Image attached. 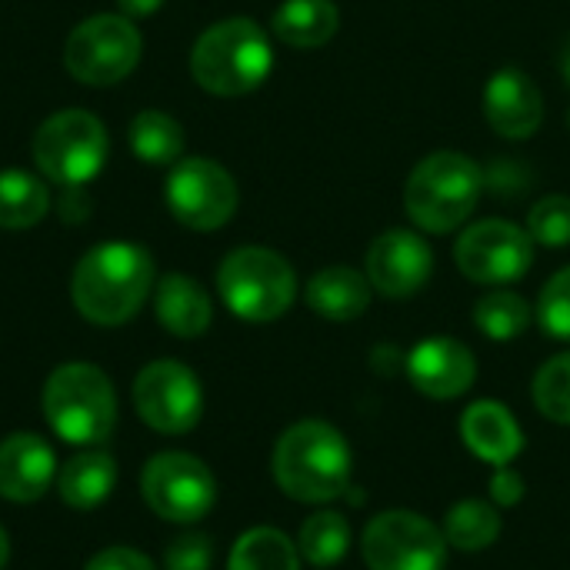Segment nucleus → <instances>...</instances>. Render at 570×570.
Here are the masks:
<instances>
[{
    "mask_svg": "<svg viewBox=\"0 0 570 570\" xmlns=\"http://www.w3.org/2000/svg\"><path fill=\"white\" fill-rule=\"evenodd\" d=\"M33 160L60 187H83L107 160V130L87 110H60L40 124Z\"/></svg>",
    "mask_w": 570,
    "mask_h": 570,
    "instance_id": "7",
    "label": "nucleus"
},
{
    "mask_svg": "<svg viewBox=\"0 0 570 570\" xmlns=\"http://www.w3.org/2000/svg\"><path fill=\"white\" fill-rule=\"evenodd\" d=\"M351 548V524L344 514L337 511H317L314 518L304 521L301 538H297V551L311 568H334L344 561Z\"/></svg>",
    "mask_w": 570,
    "mask_h": 570,
    "instance_id": "24",
    "label": "nucleus"
},
{
    "mask_svg": "<svg viewBox=\"0 0 570 570\" xmlns=\"http://www.w3.org/2000/svg\"><path fill=\"white\" fill-rule=\"evenodd\" d=\"M534 407L554 421L570 424V351L551 357L538 374H534Z\"/></svg>",
    "mask_w": 570,
    "mask_h": 570,
    "instance_id": "29",
    "label": "nucleus"
},
{
    "mask_svg": "<svg viewBox=\"0 0 570 570\" xmlns=\"http://www.w3.org/2000/svg\"><path fill=\"white\" fill-rule=\"evenodd\" d=\"M157 321L174 334V337H200L210 321L214 307L207 291L184 274H167L157 284Z\"/></svg>",
    "mask_w": 570,
    "mask_h": 570,
    "instance_id": "20",
    "label": "nucleus"
},
{
    "mask_svg": "<svg viewBox=\"0 0 570 570\" xmlns=\"http://www.w3.org/2000/svg\"><path fill=\"white\" fill-rule=\"evenodd\" d=\"M227 570H301V551L274 528H254L237 538Z\"/></svg>",
    "mask_w": 570,
    "mask_h": 570,
    "instance_id": "23",
    "label": "nucleus"
},
{
    "mask_svg": "<svg viewBox=\"0 0 570 570\" xmlns=\"http://www.w3.org/2000/svg\"><path fill=\"white\" fill-rule=\"evenodd\" d=\"M534 244L541 247H568L570 244V197L568 194H548L538 200L528 214V227Z\"/></svg>",
    "mask_w": 570,
    "mask_h": 570,
    "instance_id": "30",
    "label": "nucleus"
},
{
    "mask_svg": "<svg viewBox=\"0 0 570 570\" xmlns=\"http://www.w3.org/2000/svg\"><path fill=\"white\" fill-rule=\"evenodd\" d=\"M50 207L47 187L23 174V170H3L0 174V227L7 230H23L43 220Z\"/></svg>",
    "mask_w": 570,
    "mask_h": 570,
    "instance_id": "27",
    "label": "nucleus"
},
{
    "mask_svg": "<svg viewBox=\"0 0 570 570\" xmlns=\"http://www.w3.org/2000/svg\"><path fill=\"white\" fill-rule=\"evenodd\" d=\"M117 3H120V10L130 13V17H150L154 10L164 7V0H117Z\"/></svg>",
    "mask_w": 570,
    "mask_h": 570,
    "instance_id": "36",
    "label": "nucleus"
},
{
    "mask_svg": "<svg viewBox=\"0 0 570 570\" xmlns=\"http://www.w3.org/2000/svg\"><path fill=\"white\" fill-rule=\"evenodd\" d=\"M167 207L190 230H217L237 210V184L217 160L187 157L167 177Z\"/></svg>",
    "mask_w": 570,
    "mask_h": 570,
    "instance_id": "12",
    "label": "nucleus"
},
{
    "mask_svg": "<svg viewBox=\"0 0 570 570\" xmlns=\"http://www.w3.org/2000/svg\"><path fill=\"white\" fill-rule=\"evenodd\" d=\"M531 184H534L531 170L524 167V160H514V157H498L484 170V190H491L494 197H508V200L524 197Z\"/></svg>",
    "mask_w": 570,
    "mask_h": 570,
    "instance_id": "32",
    "label": "nucleus"
},
{
    "mask_svg": "<svg viewBox=\"0 0 570 570\" xmlns=\"http://www.w3.org/2000/svg\"><path fill=\"white\" fill-rule=\"evenodd\" d=\"M114 484H117V464L107 451H83L70 458L57 474V491L63 504L77 511H90L104 504L114 494Z\"/></svg>",
    "mask_w": 570,
    "mask_h": 570,
    "instance_id": "22",
    "label": "nucleus"
},
{
    "mask_svg": "<svg viewBox=\"0 0 570 570\" xmlns=\"http://www.w3.org/2000/svg\"><path fill=\"white\" fill-rule=\"evenodd\" d=\"M304 297L317 317L334 321V324H347V321H357L371 307L374 287H371L367 274H361L347 264H334V267L317 271L307 281Z\"/></svg>",
    "mask_w": 570,
    "mask_h": 570,
    "instance_id": "19",
    "label": "nucleus"
},
{
    "mask_svg": "<svg viewBox=\"0 0 570 570\" xmlns=\"http://www.w3.org/2000/svg\"><path fill=\"white\" fill-rule=\"evenodd\" d=\"M134 404L147 428L160 434H187L204 414V391L180 361H154L134 381Z\"/></svg>",
    "mask_w": 570,
    "mask_h": 570,
    "instance_id": "13",
    "label": "nucleus"
},
{
    "mask_svg": "<svg viewBox=\"0 0 570 570\" xmlns=\"http://www.w3.org/2000/svg\"><path fill=\"white\" fill-rule=\"evenodd\" d=\"M484 117L501 137L528 140L544 124V94L531 73L504 67L484 83Z\"/></svg>",
    "mask_w": 570,
    "mask_h": 570,
    "instance_id": "16",
    "label": "nucleus"
},
{
    "mask_svg": "<svg viewBox=\"0 0 570 570\" xmlns=\"http://www.w3.org/2000/svg\"><path fill=\"white\" fill-rule=\"evenodd\" d=\"M561 73H564V80H568L570 87V37L568 43H564V50H561Z\"/></svg>",
    "mask_w": 570,
    "mask_h": 570,
    "instance_id": "37",
    "label": "nucleus"
},
{
    "mask_svg": "<svg viewBox=\"0 0 570 570\" xmlns=\"http://www.w3.org/2000/svg\"><path fill=\"white\" fill-rule=\"evenodd\" d=\"M538 324L554 341L570 344V267H561L538 297Z\"/></svg>",
    "mask_w": 570,
    "mask_h": 570,
    "instance_id": "31",
    "label": "nucleus"
},
{
    "mask_svg": "<svg viewBox=\"0 0 570 570\" xmlns=\"http://www.w3.org/2000/svg\"><path fill=\"white\" fill-rule=\"evenodd\" d=\"M43 417L50 431L77 448L104 444L117 424V394L94 364H63L43 384Z\"/></svg>",
    "mask_w": 570,
    "mask_h": 570,
    "instance_id": "5",
    "label": "nucleus"
},
{
    "mask_svg": "<svg viewBox=\"0 0 570 570\" xmlns=\"http://www.w3.org/2000/svg\"><path fill=\"white\" fill-rule=\"evenodd\" d=\"M434 271L431 244L414 230H384L367 247V281L377 294L391 301L414 297Z\"/></svg>",
    "mask_w": 570,
    "mask_h": 570,
    "instance_id": "14",
    "label": "nucleus"
},
{
    "mask_svg": "<svg viewBox=\"0 0 570 570\" xmlns=\"http://www.w3.org/2000/svg\"><path fill=\"white\" fill-rule=\"evenodd\" d=\"M130 147L144 164H177L184 154V127L164 110H140L130 120Z\"/></svg>",
    "mask_w": 570,
    "mask_h": 570,
    "instance_id": "25",
    "label": "nucleus"
},
{
    "mask_svg": "<svg viewBox=\"0 0 570 570\" xmlns=\"http://www.w3.org/2000/svg\"><path fill=\"white\" fill-rule=\"evenodd\" d=\"M568 124H570V114H568Z\"/></svg>",
    "mask_w": 570,
    "mask_h": 570,
    "instance_id": "39",
    "label": "nucleus"
},
{
    "mask_svg": "<svg viewBox=\"0 0 570 570\" xmlns=\"http://www.w3.org/2000/svg\"><path fill=\"white\" fill-rule=\"evenodd\" d=\"M83 570H157L150 564V558H144L134 548H107L100 554H94Z\"/></svg>",
    "mask_w": 570,
    "mask_h": 570,
    "instance_id": "35",
    "label": "nucleus"
},
{
    "mask_svg": "<svg viewBox=\"0 0 570 570\" xmlns=\"http://www.w3.org/2000/svg\"><path fill=\"white\" fill-rule=\"evenodd\" d=\"M140 491L147 508L170 524H194L217 501V481L210 468L184 451L150 458L140 474Z\"/></svg>",
    "mask_w": 570,
    "mask_h": 570,
    "instance_id": "8",
    "label": "nucleus"
},
{
    "mask_svg": "<svg viewBox=\"0 0 570 570\" xmlns=\"http://www.w3.org/2000/svg\"><path fill=\"white\" fill-rule=\"evenodd\" d=\"M364 564L371 570H444V531L414 511L377 514L361 538Z\"/></svg>",
    "mask_w": 570,
    "mask_h": 570,
    "instance_id": "9",
    "label": "nucleus"
},
{
    "mask_svg": "<svg viewBox=\"0 0 570 570\" xmlns=\"http://www.w3.org/2000/svg\"><path fill=\"white\" fill-rule=\"evenodd\" d=\"M140 50H144V40L127 17L100 13V17L83 20L67 37L63 60H67V70L80 83L104 87V83L124 80L137 67Z\"/></svg>",
    "mask_w": 570,
    "mask_h": 570,
    "instance_id": "10",
    "label": "nucleus"
},
{
    "mask_svg": "<svg viewBox=\"0 0 570 570\" xmlns=\"http://www.w3.org/2000/svg\"><path fill=\"white\" fill-rule=\"evenodd\" d=\"M154 287V261L137 244H100L80 257L70 297L73 307L100 327L127 324L147 301Z\"/></svg>",
    "mask_w": 570,
    "mask_h": 570,
    "instance_id": "1",
    "label": "nucleus"
},
{
    "mask_svg": "<svg viewBox=\"0 0 570 570\" xmlns=\"http://www.w3.org/2000/svg\"><path fill=\"white\" fill-rule=\"evenodd\" d=\"M461 441L484 464L504 468L524 451V434L514 414L498 401H478L461 414Z\"/></svg>",
    "mask_w": 570,
    "mask_h": 570,
    "instance_id": "18",
    "label": "nucleus"
},
{
    "mask_svg": "<svg viewBox=\"0 0 570 570\" xmlns=\"http://www.w3.org/2000/svg\"><path fill=\"white\" fill-rule=\"evenodd\" d=\"M7 558H10V541H7V531L0 528V570L7 564Z\"/></svg>",
    "mask_w": 570,
    "mask_h": 570,
    "instance_id": "38",
    "label": "nucleus"
},
{
    "mask_svg": "<svg viewBox=\"0 0 570 570\" xmlns=\"http://www.w3.org/2000/svg\"><path fill=\"white\" fill-rule=\"evenodd\" d=\"M488 491H491V501H494L498 508H518V504L524 501V478H521L511 464H504V468H498V471L491 474Z\"/></svg>",
    "mask_w": 570,
    "mask_h": 570,
    "instance_id": "34",
    "label": "nucleus"
},
{
    "mask_svg": "<svg viewBox=\"0 0 570 570\" xmlns=\"http://www.w3.org/2000/svg\"><path fill=\"white\" fill-rule=\"evenodd\" d=\"M351 448L327 421H301L287 428L274 448V481L301 504H331L351 488Z\"/></svg>",
    "mask_w": 570,
    "mask_h": 570,
    "instance_id": "2",
    "label": "nucleus"
},
{
    "mask_svg": "<svg viewBox=\"0 0 570 570\" xmlns=\"http://www.w3.org/2000/svg\"><path fill=\"white\" fill-rule=\"evenodd\" d=\"M217 291L230 314L250 324H267L291 311L297 274L291 261L271 247H237L220 261Z\"/></svg>",
    "mask_w": 570,
    "mask_h": 570,
    "instance_id": "6",
    "label": "nucleus"
},
{
    "mask_svg": "<svg viewBox=\"0 0 570 570\" xmlns=\"http://www.w3.org/2000/svg\"><path fill=\"white\" fill-rule=\"evenodd\" d=\"M404 371L411 384L434 401H454L468 394L478 381V361L471 347L454 337H428L411 354H404Z\"/></svg>",
    "mask_w": 570,
    "mask_h": 570,
    "instance_id": "15",
    "label": "nucleus"
},
{
    "mask_svg": "<svg viewBox=\"0 0 570 570\" xmlns=\"http://www.w3.org/2000/svg\"><path fill=\"white\" fill-rule=\"evenodd\" d=\"M57 478V454L40 434H10L0 441V498L33 504Z\"/></svg>",
    "mask_w": 570,
    "mask_h": 570,
    "instance_id": "17",
    "label": "nucleus"
},
{
    "mask_svg": "<svg viewBox=\"0 0 570 570\" xmlns=\"http://www.w3.org/2000/svg\"><path fill=\"white\" fill-rule=\"evenodd\" d=\"M444 538L464 554L488 551L501 538V514L488 501H461L444 518Z\"/></svg>",
    "mask_w": 570,
    "mask_h": 570,
    "instance_id": "26",
    "label": "nucleus"
},
{
    "mask_svg": "<svg viewBox=\"0 0 570 570\" xmlns=\"http://www.w3.org/2000/svg\"><path fill=\"white\" fill-rule=\"evenodd\" d=\"M274 70V47L261 23L230 17L207 27L190 50L194 80L217 97H240L257 90Z\"/></svg>",
    "mask_w": 570,
    "mask_h": 570,
    "instance_id": "3",
    "label": "nucleus"
},
{
    "mask_svg": "<svg viewBox=\"0 0 570 570\" xmlns=\"http://www.w3.org/2000/svg\"><path fill=\"white\" fill-rule=\"evenodd\" d=\"M484 194V167L458 150H438L417 160L404 184V210L424 234L464 227Z\"/></svg>",
    "mask_w": 570,
    "mask_h": 570,
    "instance_id": "4",
    "label": "nucleus"
},
{
    "mask_svg": "<svg viewBox=\"0 0 570 570\" xmlns=\"http://www.w3.org/2000/svg\"><path fill=\"white\" fill-rule=\"evenodd\" d=\"M341 27V10L334 0H284L274 17L271 30L281 43L297 50H317L334 40Z\"/></svg>",
    "mask_w": 570,
    "mask_h": 570,
    "instance_id": "21",
    "label": "nucleus"
},
{
    "mask_svg": "<svg viewBox=\"0 0 570 570\" xmlns=\"http://www.w3.org/2000/svg\"><path fill=\"white\" fill-rule=\"evenodd\" d=\"M210 561H214V541L207 534H184L170 541L164 554L167 570H210Z\"/></svg>",
    "mask_w": 570,
    "mask_h": 570,
    "instance_id": "33",
    "label": "nucleus"
},
{
    "mask_svg": "<svg viewBox=\"0 0 570 570\" xmlns=\"http://www.w3.org/2000/svg\"><path fill=\"white\" fill-rule=\"evenodd\" d=\"M454 264L474 284H511L531 271L534 240L511 220H478L461 230L454 244Z\"/></svg>",
    "mask_w": 570,
    "mask_h": 570,
    "instance_id": "11",
    "label": "nucleus"
},
{
    "mask_svg": "<svg viewBox=\"0 0 570 570\" xmlns=\"http://www.w3.org/2000/svg\"><path fill=\"white\" fill-rule=\"evenodd\" d=\"M531 304L514 291H491L474 304V324L488 341H514L531 327Z\"/></svg>",
    "mask_w": 570,
    "mask_h": 570,
    "instance_id": "28",
    "label": "nucleus"
}]
</instances>
